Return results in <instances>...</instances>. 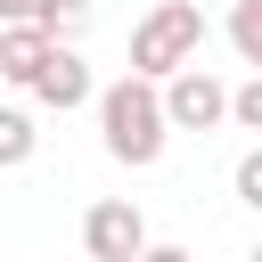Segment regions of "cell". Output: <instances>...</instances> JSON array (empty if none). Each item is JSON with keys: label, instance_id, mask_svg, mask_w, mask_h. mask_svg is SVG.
I'll use <instances>...</instances> for the list:
<instances>
[{"label": "cell", "instance_id": "obj_14", "mask_svg": "<svg viewBox=\"0 0 262 262\" xmlns=\"http://www.w3.org/2000/svg\"><path fill=\"white\" fill-rule=\"evenodd\" d=\"M254 262H262V246H254Z\"/></svg>", "mask_w": 262, "mask_h": 262}, {"label": "cell", "instance_id": "obj_1", "mask_svg": "<svg viewBox=\"0 0 262 262\" xmlns=\"http://www.w3.org/2000/svg\"><path fill=\"white\" fill-rule=\"evenodd\" d=\"M98 131H106V156H115V164L147 172V164L164 156V139H172V123H164V90L139 82V74L106 82V90H98Z\"/></svg>", "mask_w": 262, "mask_h": 262}, {"label": "cell", "instance_id": "obj_8", "mask_svg": "<svg viewBox=\"0 0 262 262\" xmlns=\"http://www.w3.org/2000/svg\"><path fill=\"white\" fill-rule=\"evenodd\" d=\"M33 139H41V131H33V115H25V106H0V164H25V156H33Z\"/></svg>", "mask_w": 262, "mask_h": 262}, {"label": "cell", "instance_id": "obj_9", "mask_svg": "<svg viewBox=\"0 0 262 262\" xmlns=\"http://www.w3.org/2000/svg\"><path fill=\"white\" fill-rule=\"evenodd\" d=\"M33 25H49L57 41H74V33L90 25V0H41V8H33Z\"/></svg>", "mask_w": 262, "mask_h": 262}, {"label": "cell", "instance_id": "obj_2", "mask_svg": "<svg viewBox=\"0 0 262 262\" xmlns=\"http://www.w3.org/2000/svg\"><path fill=\"white\" fill-rule=\"evenodd\" d=\"M196 49H205V8L196 0H156L131 25V74L139 82H172L180 66H196Z\"/></svg>", "mask_w": 262, "mask_h": 262}, {"label": "cell", "instance_id": "obj_11", "mask_svg": "<svg viewBox=\"0 0 262 262\" xmlns=\"http://www.w3.org/2000/svg\"><path fill=\"white\" fill-rule=\"evenodd\" d=\"M229 188H237V205H254V213H262V147H246V156H237Z\"/></svg>", "mask_w": 262, "mask_h": 262}, {"label": "cell", "instance_id": "obj_10", "mask_svg": "<svg viewBox=\"0 0 262 262\" xmlns=\"http://www.w3.org/2000/svg\"><path fill=\"white\" fill-rule=\"evenodd\" d=\"M229 123H237V131H262V74H246V82L229 90Z\"/></svg>", "mask_w": 262, "mask_h": 262}, {"label": "cell", "instance_id": "obj_6", "mask_svg": "<svg viewBox=\"0 0 262 262\" xmlns=\"http://www.w3.org/2000/svg\"><path fill=\"white\" fill-rule=\"evenodd\" d=\"M49 49H57V33L49 25H0V82H16V90H33V74L49 66Z\"/></svg>", "mask_w": 262, "mask_h": 262}, {"label": "cell", "instance_id": "obj_13", "mask_svg": "<svg viewBox=\"0 0 262 262\" xmlns=\"http://www.w3.org/2000/svg\"><path fill=\"white\" fill-rule=\"evenodd\" d=\"M33 8H41V0H0V25H25Z\"/></svg>", "mask_w": 262, "mask_h": 262}, {"label": "cell", "instance_id": "obj_5", "mask_svg": "<svg viewBox=\"0 0 262 262\" xmlns=\"http://www.w3.org/2000/svg\"><path fill=\"white\" fill-rule=\"evenodd\" d=\"M33 98H41V106H66V115L98 98V82H90V66H82V49H74V41H57V49H49V66L33 74Z\"/></svg>", "mask_w": 262, "mask_h": 262}, {"label": "cell", "instance_id": "obj_7", "mask_svg": "<svg viewBox=\"0 0 262 262\" xmlns=\"http://www.w3.org/2000/svg\"><path fill=\"white\" fill-rule=\"evenodd\" d=\"M229 49L262 74V0H237V8H229Z\"/></svg>", "mask_w": 262, "mask_h": 262}, {"label": "cell", "instance_id": "obj_4", "mask_svg": "<svg viewBox=\"0 0 262 262\" xmlns=\"http://www.w3.org/2000/svg\"><path fill=\"white\" fill-rule=\"evenodd\" d=\"M164 90V123L172 131H213V123H229V82H213L205 66H180L172 82H156Z\"/></svg>", "mask_w": 262, "mask_h": 262}, {"label": "cell", "instance_id": "obj_12", "mask_svg": "<svg viewBox=\"0 0 262 262\" xmlns=\"http://www.w3.org/2000/svg\"><path fill=\"white\" fill-rule=\"evenodd\" d=\"M139 262H196V254H188V246H147Z\"/></svg>", "mask_w": 262, "mask_h": 262}, {"label": "cell", "instance_id": "obj_3", "mask_svg": "<svg viewBox=\"0 0 262 262\" xmlns=\"http://www.w3.org/2000/svg\"><path fill=\"white\" fill-rule=\"evenodd\" d=\"M82 254H90V262H139V254H147L139 205H131V196H98V205L82 213Z\"/></svg>", "mask_w": 262, "mask_h": 262}]
</instances>
